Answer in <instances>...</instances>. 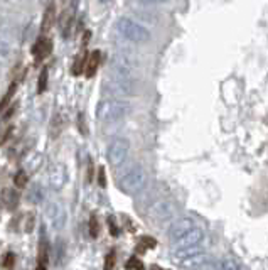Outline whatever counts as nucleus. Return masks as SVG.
I'll return each instance as SVG.
<instances>
[{
	"instance_id": "f257e3e1",
	"label": "nucleus",
	"mask_w": 268,
	"mask_h": 270,
	"mask_svg": "<svg viewBox=\"0 0 268 270\" xmlns=\"http://www.w3.org/2000/svg\"><path fill=\"white\" fill-rule=\"evenodd\" d=\"M130 113V103L120 98H105L96 107V118L103 124H113Z\"/></svg>"
},
{
	"instance_id": "f03ea898",
	"label": "nucleus",
	"mask_w": 268,
	"mask_h": 270,
	"mask_svg": "<svg viewBox=\"0 0 268 270\" xmlns=\"http://www.w3.org/2000/svg\"><path fill=\"white\" fill-rule=\"evenodd\" d=\"M115 31L122 36L123 39L133 42V44H145L150 41V32L142 24L128 19V17H120L115 22Z\"/></svg>"
},
{
	"instance_id": "7ed1b4c3",
	"label": "nucleus",
	"mask_w": 268,
	"mask_h": 270,
	"mask_svg": "<svg viewBox=\"0 0 268 270\" xmlns=\"http://www.w3.org/2000/svg\"><path fill=\"white\" fill-rule=\"evenodd\" d=\"M147 181H148L147 169L143 167L142 164H135L118 179L117 186L125 194H137L139 191H142L145 188Z\"/></svg>"
},
{
	"instance_id": "20e7f679",
	"label": "nucleus",
	"mask_w": 268,
	"mask_h": 270,
	"mask_svg": "<svg viewBox=\"0 0 268 270\" xmlns=\"http://www.w3.org/2000/svg\"><path fill=\"white\" fill-rule=\"evenodd\" d=\"M130 154V140L125 137H118V139L111 140V144L108 145L107 156L110 165H113L115 169L123 167Z\"/></svg>"
},
{
	"instance_id": "39448f33",
	"label": "nucleus",
	"mask_w": 268,
	"mask_h": 270,
	"mask_svg": "<svg viewBox=\"0 0 268 270\" xmlns=\"http://www.w3.org/2000/svg\"><path fill=\"white\" fill-rule=\"evenodd\" d=\"M174 216H176V204L171 201H159L148 211V218L155 226L172 225Z\"/></svg>"
},
{
	"instance_id": "423d86ee",
	"label": "nucleus",
	"mask_w": 268,
	"mask_h": 270,
	"mask_svg": "<svg viewBox=\"0 0 268 270\" xmlns=\"http://www.w3.org/2000/svg\"><path fill=\"white\" fill-rule=\"evenodd\" d=\"M194 228H197V226H196V221L193 218H189V216L179 218L177 221H174L171 225V228H169V238L177 242V240L184 238L189 232H193Z\"/></svg>"
},
{
	"instance_id": "0eeeda50",
	"label": "nucleus",
	"mask_w": 268,
	"mask_h": 270,
	"mask_svg": "<svg viewBox=\"0 0 268 270\" xmlns=\"http://www.w3.org/2000/svg\"><path fill=\"white\" fill-rule=\"evenodd\" d=\"M204 240V230L202 228H194L193 232L187 233L184 238L174 242V250H182V248H189V247H196Z\"/></svg>"
},
{
	"instance_id": "6e6552de",
	"label": "nucleus",
	"mask_w": 268,
	"mask_h": 270,
	"mask_svg": "<svg viewBox=\"0 0 268 270\" xmlns=\"http://www.w3.org/2000/svg\"><path fill=\"white\" fill-rule=\"evenodd\" d=\"M31 51H32V56H34L36 61H42V59H46V57L49 56L51 51H53V42L49 41V37L41 36V37L34 42V46H32Z\"/></svg>"
},
{
	"instance_id": "1a4fd4ad",
	"label": "nucleus",
	"mask_w": 268,
	"mask_h": 270,
	"mask_svg": "<svg viewBox=\"0 0 268 270\" xmlns=\"http://www.w3.org/2000/svg\"><path fill=\"white\" fill-rule=\"evenodd\" d=\"M68 181V172L63 164H54L49 171V182L54 189H61Z\"/></svg>"
},
{
	"instance_id": "9d476101",
	"label": "nucleus",
	"mask_w": 268,
	"mask_h": 270,
	"mask_svg": "<svg viewBox=\"0 0 268 270\" xmlns=\"http://www.w3.org/2000/svg\"><path fill=\"white\" fill-rule=\"evenodd\" d=\"M48 216L56 230H61L64 226V223H66V213H64L63 208L56 203L51 204V206L48 208Z\"/></svg>"
},
{
	"instance_id": "9b49d317",
	"label": "nucleus",
	"mask_w": 268,
	"mask_h": 270,
	"mask_svg": "<svg viewBox=\"0 0 268 270\" xmlns=\"http://www.w3.org/2000/svg\"><path fill=\"white\" fill-rule=\"evenodd\" d=\"M54 20H56V5L51 2L44 9V14H42V20H41V32L42 34H46L48 31H51Z\"/></svg>"
},
{
	"instance_id": "f8f14e48",
	"label": "nucleus",
	"mask_w": 268,
	"mask_h": 270,
	"mask_svg": "<svg viewBox=\"0 0 268 270\" xmlns=\"http://www.w3.org/2000/svg\"><path fill=\"white\" fill-rule=\"evenodd\" d=\"M100 63H101V53L100 51H93L89 53L88 56V63H86V78H93L96 74L98 68H100Z\"/></svg>"
},
{
	"instance_id": "ddd939ff",
	"label": "nucleus",
	"mask_w": 268,
	"mask_h": 270,
	"mask_svg": "<svg viewBox=\"0 0 268 270\" xmlns=\"http://www.w3.org/2000/svg\"><path fill=\"white\" fill-rule=\"evenodd\" d=\"M206 260H208V257H206L204 253H199V255H194V257L186 258V260L174 262V264L179 265V267H182V269H194V267H201V265H204Z\"/></svg>"
},
{
	"instance_id": "4468645a",
	"label": "nucleus",
	"mask_w": 268,
	"mask_h": 270,
	"mask_svg": "<svg viewBox=\"0 0 268 270\" xmlns=\"http://www.w3.org/2000/svg\"><path fill=\"white\" fill-rule=\"evenodd\" d=\"M204 270H240V265L233 258H221L216 264H209Z\"/></svg>"
},
{
	"instance_id": "2eb2a0df",
	"label": "nucleus",
	"mask_w": 268,
	"mask_h": 270,
	"mask_svg": "<svg viewBox=\"0 0 268 270\" xmlns=\"http://www.w3.org/2000/svg\"><path fill=\"white\" fill-rule=\"evenodd\" d=\"M29 182V174L24 171V169H20V171L16 172V176H14V184H16V188L19 189H24L25 186H27Z\"/></svg>"
},
{
	"instance_id": "dca6fc26",
	"label": "nucleus",
	"mask_w": 268,
	"mask_h": 270,
	"mask_svg": "<svg viewBox=\"0 0 268 270\" xmlns=\"http://www.w3.org/2000/svg\"><path fill=\"white\" fill-rule=\"evenodd\" d=\"M3 203H5L7 208H16L17 203H19V193H16V191H7L5 194H3Z\"/></svg>"
},
{
	"instance_id": "f3484780",
	"label": "nucleus",
	"mask_w": 268,
	"mask_h": 270,
	"mask_svg": "<svg viewBox=\"0 0 268 270\" xmlns=\"http://www.w3.org/2000/svg\"><path fill=\"white\" fill-rule=\"evenodd\" d=\"M100 219H98L96 215H91V218H89V236L91 238H98V235H100Z\"/></svg>"
},
{
	"instance_id": "a211bd4d",
	"label": "nucleus",
	"mask_w": 268,
	"mask_h": 270,
	"mask_svg": "<svg viewBox=\"0 0 268 270\" xmlns=\"http://www.w3.org/2000/svg\"><path fill=\"white\" fill-rule=\"evenodd\" d=\"M48 78H49V71L48 68H42L41 74H39V81H37V91L44 93L46 88H48Z\"/></svg>"
},
{
	"instance_id": "6ab92c4d",
	"label": "nucleus",
	"mask_w": 268,
	"mask_h": 270,
	"mask_svg": "<svg viewBox=\"0 0 268 270\" xmlns=\"http://www.w3.org/2000/svg\"><path fill=\"white\" fill-rule=\"evenodd\" d=\"M115 264H117V252H115V250H110V252H108L107 257H105L103 270H113V269H115Z\"/></svg>"
},
{
	"instance_id": "aec40b11",
	"label": "nucleus",
	"mask_w": 268,
	"mask_h": 270,
	"mask_svg": "<svg viewBox=\"0 0 268 270\" xmlns=\"http://www.w3.org/2000/svg\"><path fill=\"white\" fill-rule=\"evenodd\" d=\"M16 90H17V81H14V83H10V86H9V90H7V93H5V96H3V100H2V110H5L7 105H9V102L12 100V96H14V93H16Z\"/></svg>"
},
{
	"instance_id": "412c9836",
	"label": "nucleus",
	"mask_w": 268,
	"mask_h": 270,
	"mask_svg": "<svg viewBox=\"0 0 268 270\" xmlns=\"http://www.w3.org/2000/svg\"><path fill=\"white\" fill-rule=\"evenodd\" d=\"M125 267H126V270H145L142 260H139L137 257H130L128 260H126Z\"/></svg>"
},
{
	"instance_id": "4be33fe9",
	"label": "nucleus",
	"mask_w": 268,
	"mask_h": 270,
	"mask_svg": "<svg viewBox=\"0 0 268 270\" xmlns=\"http://www.w3.org/2000/svg\"><path fill=\"white\" fill-rule=\"evenodd\" d=\"M3 269L5 270H10L16 265V253H12V252H7L5 255H3V262H2Z\"/></svg>"
},
{
	"instance_id": "5701e85b",
	"label": "nucleus",
	"mask_w": 268,
	"mask_h": 270,
	"mask_svg": "<svg viewBox=\"0 0 268 270\" xmlns=\"http://www.w3.org/2000/svg\"><path fill=\"white\" fill-rule=\"evenodd\" d=\"M107 221H108V226H110V233H111V235H113V236H118V235H120V228H118L117 223H115V218H113V216H108Z\"/></svg>"
},
{
	"instance_id": "b1692460",
	"label": "nucleus",
	"mask_w": 268,
	"mask_h": 270,
	"mask_svg": "<svg viewBox=\"0 0 268 270\" xmlns=\"http://www.w3.org/2000/svg\"><path fill=\"white\" fill-rule=\"evenodd\" d=\"M155 245H157V242H155L152 236H142L139 242V247H147V248H154Z\"/></svg>"
},
{
	"instance_id": "393cba45",
	"label": "nucleus",
	"mask_w": 268,
	"mask_h": 270,
	"mask_svg": "<svg viewBox=\"0 0 268 270\" xmlns=\"http://www.w3.org/2000/svg\"><path fill=\"white\" fill-rule=\"evenodd\" d=\"M78 128L81 130L83 135H88V128H86V122H85V113L78 115Z\"/></svg>"
},
{
	"instance_id": "a878e982",
	"label": "nucleus",
	"mask_w": 268,
	"mask_h": 270,
	"mask_svg": "<svg viewBox=\"0 0 268 270\" xmlns=\"http://www.w3.org/2000/svg\"><path fill=\"white\" fill-rule=\"evenodd\" d=\"M12 134H14V127H12V125H9V127H7V130L3 132V135H2V144H5Z\"/></svg>"
},
{
	"instance_id": "bb28decb",
	"label": "nucleus",
	"mask_w": 268,
	"mask_h": 270,
	"mask_svg": "<svg viewBox=\"0 0 268 270\" xmlns=\"http://www.w3.org/2000/svg\"><path fill=\"white\" fill-rule=\"evenodd\" d=\"M98 182H100L101 188H105L107 186V179H105V169L100 167V176H98Z\"/></svg>"
},
{
	"instance_id": "cd10ccee",
	"label": "nucleus",
	"mask_w": 268,
	"mask_h": 270,
	"mask_svg": "<svg viewBox=\"0 0 268 270\" xmlns=\"http://www.w3.org/2000/svg\"><path fill=\"white\" fill-rule=\"evenodd\" d=\"M14 110H16V105H14V107H10V108H9V110H7V111H5V113H2V118H3V120H7V118H9V117H10V115H12V113H14Z\"/></svg>"
},
{
	"instance_id": "c85d7f7f",
	"label": "nucleus",
	"mask_w": 268,
	"mask_h": 270,
	"mask_svg": "<svg viewBox=\"0 0 268 270\" xmlns=\"http://www.w3.org/2000/svg\"><path fill=\"white\" fill-rule=\"evenodd\" d=\"M142 2H145V3H164V2H167V0H142Z\"/></svg>"
},
{
	"instance_id": "c756f323",
	"label": "nucleus",
	"mask_w": 268,
	"mask_h": 270,
	"mask_svg": "<svg viewBox=\"0 0 268 270\" xmlns=\"http://www.w3.org/2000/svg\"><path fill=\"white\" fill-rule=\"evenodd\" d=\"M36 270H46V265H39V264H37V267H36Z\"/></svg>"
},
{
	"instance_id": "7c9ffc66",
	"label": "nucleus",
	"mask_w": 268,
	"mask_h": 270,
	"mask_svg": "<svg viewBox=\"0 0 268 270\" xmlns=\"http://www.w3.org/2000/svg\"><path fill=\"white\" fill-rule=\"evenodd\" d=\"M150 270H165V269H161V267H157V265H152Z\"/></svg>"
},
{
	"instance_id": "2f4dec72",
	"label": "nucleus",
	"mask_w": 268,
	"mask_h": 270,
	"mask_svg": "<svg viewBox=\"0 0 268 270\" xmlns=\"http://www.w3.org/2000/svg\"><path fill=\"white\" fill-rule=\"evenodd\" d=\"M101 2H107V0H101Z\"/></svg>"
}]
</instances>
